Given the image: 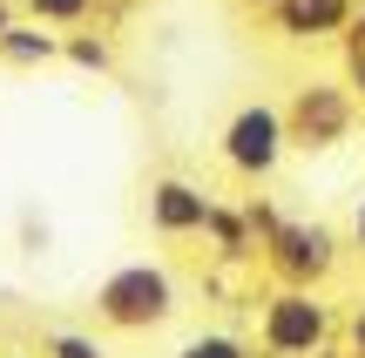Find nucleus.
Wrapping results in <instances>:
<instances>
[{
	"mask_svg": "<svg viewBox=\"0 0 365 358\" xmlns=\"http://www.w3.org/2000/svg\"><path fill=\"white\" fill-rule=\"evenodd\" d=\"M95 311L115 332H149V325H163L176 311V284L163 264H122L95 284Z\"/></svg>",
	"mask_w": 365,
	"mask_h": 358,
	"instance_id": "1",
	"label": "nucleus"
},
{
	"mask_svg": "<svg viewBox=\"0 0 365 358\" xmlns=\"http://www.w3.org/2000/svg\"><path fill=\"white\" fill-rule=\"evenodd\" d=\"M223 156H230V169L264 176L284 156V122H277V108H244V115L230 122V135H223Z\"/></svg>",
	"mask_w": 365,
	"mask_h": 358,
	"instance_id": "2",
	"label": "nucleus"
},
{
	"mask_svg": "<svg viewBox=\"0 0 365 358\" xmlns=\"http://www.w3.org/2000/svg\"><path fill=\"white\" fill-rule=\"evenodd\" d=\"M318 332H325V311H318L312 298H277V305L264 311V338H271V352H312Z\"/></svg>",
	"mask_w": 365,
	"mask_h": 358,
	"instance_id": "3",
	"label": "nucleus"
},
{
	"mask_svg": "<svg viewBox=\"0 0 365 358\" xmlns=\"http://www.w3.org/2000/svg\"><path fill=\"white\" fill-rule=\"evenodd\" d=\"M149 223H156L163 237H182V230H203V223H210V196L170 176V183H156V189H149Z\"/></svg>",
	"mask_w": 365,
	"mask_h": 358,
	"instance_id": "4",
	"label": "nucleus"
},
{
	"mask_svg": "<svg viewBox=\"0 0 365 358\" xmlns=\"http://www.w3.org/2000/svg\"><path fill=\"white\" fill-rule=\"evenodd\" d=\"M61 54V34H48L41 21H14L7 34H0V61L7 68H41V61H54Z\"/></svg>",
	"mask_w": 365,
	"mask_h": 358,
	"instance_id": "5",
	"label": "nucleus"
},
{
	"mask_svg": "<svg viewBox=\"0 0 365 358\" xmlns=\"http://www.w3.org/2000/svg\"><path fill=\"white\" fill-rule=\"evenodd\" d=\"M277 21L284 34H325L345 21V0H277Z\"/></svg>",
	"mask_w": 365,
	"mask_h": 358,
	"instance_id": "6",
	"label": "nucleus"
},
{
	"mask_svg": "<svg viewBox=\"0 0 365 358\" xmlns=\"http://www.w3.org/2000/svg\"><path fill=\"white\" fill-rule=\"evenodd\" d=\"M27 7V21H41V27H81L95 14V0H21Z\"/></svg>",
	"mask_w": 365,
	"mask_h": 358,
	"instance_id": "7",
	"label": "nucleus"
},
{
	"mask_svg": "<svg viewBox=\"0 0 365 358\" xmlns=\"http://www.w3.org/2000/svg\"><path fill=\"white\" fill-rule=\"evenodd\" d=\"M284 264L291 270H325V237H318V230H291L284 237Z\"/></svg>",
	"mask_w": 365,
	"mask_h": 358,
	"instance_id": "8",
	"label": "nucleus"
},
{
	"mask_svg": "<svg viewBox=\"0 0 365 358\" xmlns=\"http://www.w3.org/2000/svg\"><path fill=\"white\" fill-rule=\"evenodd\" d=\"M61 54H68V61H75V68H95V75H102V68H108V41H88V34L61 41Z\"/></svg>",
	"mask_w": 365,
	"mask_h": 358,
	"instance_id": "9",
	"label": "nucleus"
},
{
	"mask_svg": "<svg viewBox=\"0 0 365 358\" xmlns=\"http://www.w3.org/2000/svg\"><path fill=\"white\" fill-rule=\"evenodd\" d=\"M48 358H102V345L81 338V332H54V338H48Z\"/></svg>",
	"mask_w": 365,
	"mask_h": 358,
	"instance_id": "10",
	"label": "nucleus"
},
{
	"mask_svg": "<svg viewBox=\"0 0 365 358\" xmlns=\"http://www.w3.org/2000/svg\"><path fill=\"white\" fill-rule=\"evenodd\" d=\"M182 358H244V345H230V338H190Z\"/></svg>",
	"mask_w": 365,
	"mask_h": 358,
	"instance_id": "11",
	"label": "nucleus"
},
{
	"mask_svg": "<svg viewBox=\"0 0 365 358\" xmlns=\"http://www.w3.org/2000/svg\"><path fill=\"white\" fill-rule=\"evenodd\" d=\"M14 21H21V14H14V0H0V34H7Z\"/></svg>",
	"mask_w": 365,
	"mask_h": 358,
	"instance_id": "12",
	"label": "nucleus"
},
{
	"mask_svg": "<svg viewBox=\"0 0 365 358\" xmlns=\"http://www.w3.org/2000/svg\"><path fill=\"white\" fill-rule=\"evenodd\" d=\"M359 237H365V203H359Z\"/></svg>",
	"mask_w": 365,
	"mask_h": 358,
	"instance_id": "13",
	"label": "nucleus"
}]
</instances>
